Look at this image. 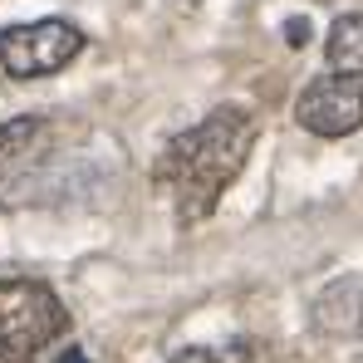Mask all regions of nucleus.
<instances>
[{
    "label": "nucleus",
    "mask_w": 363,
    "mask_h": 363,
    "mask_svg": "<svg viewBox=\"0 0 363 363\" xmlns=\"http://www.w3.org/2000/svg\"><path fill=\"white\" fill-rule=\"evenodd\" d=\"M167 363H255V349L250 344H216V349H182Z\"/></svg>",
    "instance_id": "7"
},
{
    "label": "nucleus",
    "mask_w": 363,
    "mask_h": 363,
    "mask_svg": "<svg viewBox=\"0 0 363 363\" xmlns=\"http://www.w3.org/2000/svg\"><path fill=\"white\" fill-rule=\"evenodd\" d=\"M324 60H329V74H344V79L363 74V10H349L329 25Z\"/></svg>",
    "instance_id": "6"
},
{
    "label": "nucleus",
    "mask_w": 363,
    "mask_h": 363,
    "mask_svg": "<svg viewBox=\"0 0 363 363\" xmlns=\"http://www.w3.org/2000/svg\"><path fill=\"white\" fill-rule=\"evenodd\" d=\"M250 143H255V123L236 104H221L186 133L167 138V147L152 167V182L172 201L182 226H196L216 211L226 186L245 172Z\"/></svg>",
    "instance_id": "1"
},
{
    "label": "nucleus",
    "mask_w": 363,
    "mask_h": 363,
    "mask_svg": "<svg viewBox=\"0 0 363 363\" xmlns=\"http://www.w3.org/2000/svg\"><path fill=\"white\" fill-rule=\"evenodd\" d=\"M84 55V30L69 20H30L0 30V69L10 79H45Z\"/></svg>",
    "instance_id": "4"
},
{
    "label": "nucleus",
    "mask_w": 363,
    "mask_h": 363,
    "mask_svg": "<svg viewBox=\"0 0 363 363\" xmlns=\"http://www.w3.org/2000/svg\"><path fill=\"white\" fill-rule=\"evenodd\" d=\"M69 334V309L45 280L0 275V363H40Z\"/></svg>",
    "instance_id": "3"
},
{
    "label": "nucleus",
    "mask_w": 363,
    "mask_h": 363,
    "mask_svg": "<svg viewBox=\"0 0 363 363\" xmlns=\"http://www.w3.org/2000/svg\"><path fill=\"white\" fill-rule=\"evenodd\" d=\"M295 118L314 138H349V133H359L363 128V79L319 74L295 99Z\"/></svg>",
    "instance_id": "5"
},
{
    "label": "nucleus",
    "mask_w": 363,
    "mask_h": 363,
    "mask_svg": "<svg viewBox=\"0 0 363 363\" xmlns=\"http://www.w3.org/2000/svg\"><path fill=\"white\" fill-rule=\"evenodd\" d=\"M69 172L64 128L45 113L0 123V211H25L55 201Z\"/></svg>",
    "instance_id": "2"
}]
</instances>
